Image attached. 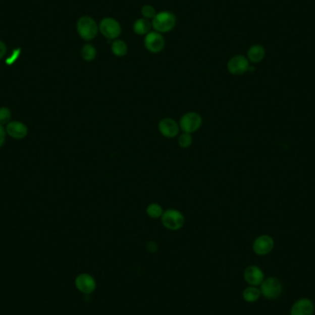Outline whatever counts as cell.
Returning a JSON list of instances; mask_svg holds the SVG:
<instances>
[{
    "label": "cell",
    "mask_w": 315,
    "mask_h": 315,
    "mask_svg": "<svg viewBox=\"0 0 315 315\" xmlns=\"http://www.w3.org/2000/svg\"><path fill=\"white\" fill-rule=\"evenodd\" d=\"M177 19L171 11H160L151 21L153 31L160 33H168L172 32L176 26Z\"/></svg>",
    "instance_id": "obj_1"
},
{
    "label": "cell",
    "mask_w": 315,
    "mask_h": 315,
    "mask_svg": "<svg viewBox=\"0 0 315 315\" xmlns=\"http://www.w3.org/2000/svg\"><path fill=\"white\" fill-rule=\"evenodd\" d=\"M77 32L79 37L86 42L92 41L99 33V24L93 18L83 16L77 22Z\"/></svg>",
    "instance_id": "obj_2"
},
{
    "label": "cell",
    "mask_w": 315,
    "mask_h": 315,
    "mask_svg": "<svg viewBox=\"0 0 315 315\" xmlns=\"http://www.w3.org/2000/svg\"><path fill=\"white\" fill-rule=\"evenodd\" d=\"M161 221L164 228L169 231H176L184 226L185 218L181 211L175 208H168L164 210Z\"/></svg>",
    "instance_id": "obj_3"
},
{
    "label": "cell",
    "mask_w": 315,
    "mask_h": 315,
    "mask_svg": "<svg viewBox=\"0 0 315 315\" xmlns=\"http://www.w3.org/2000/svg\"><path fill=\"white\" fill-rule=\"evenodd\" d=\"M99 32L105 39L112 42L121 35V24L116 19L112 17H106L99 23Z\"/></svg>",
    "instance_id": "obj_4"
},
{
    "label": "cell",
    "mask_w": 315,
    "mask_h": 315,
    "mask_svg": "<svg viewBox=\"0 0 315 315\" xmlns=\"http://www.w3.org/2000/svg\"><path fill=\"white\" fill-rule=\"evenodd\" d=\"M260 290L262 297L268 299H276L282 294L283 285L279 279L275 277H269L264 279L260 285Z\"/></svg>",
    "instance_id": "obj_5"
},
{
    "label": "cell",
    "mask_w": 315,
    "mask_h": 315,
    "mask_svg": "<svg viewBox=\"0 0 315 315\" xmlns=\"http://www.w3.org/2000/svg\"><path fill=\"white\" fill-rule=\"evenodd\" d=\"M203 125V118L196 112H188L185 113L184 116L181 117L179 126L180 129L184 133L193 134L198 131Z\"/></svg>",
    "instance_id": "obj_6"
},
{
    "label": "cell",
    "mask_w": 315,
    "mask_h": 315,
    "mask_svg": "<svg viewBox=\"0 0 315 315\" xmlns=\"http://www.w3.org/2000/svg\"><path fill=\"white\" fill-rule=\"evenodd\" d=\"M144 45L151 54H159L165 47V38L162 33L151 31L144 38Z\"/></svg>",
    "instance_id": "obj_7"
},
{
    "label": "cell",
    "mask_w": 315,
    "mask_h": 315,
    "mask_svg": "<svg viewBox=\"0 0 315 315\" xmlns=\"http://www.w3.org/2000/svg\"><path fill=\"white\" fill-rule=\"evenodd\" d=\"M250 67V62L246 57L242 55H237L232 58L227 63V69L229 73L234 76H241L248 72Z\"/></svg>",
    "instance_id": "obj_8"
},
{
    "label": "cell",
    "mask_w": 315,
    "mask_h": 315,
    "mask_svg": "<svg viewBox=\"0 0 315 315\" xmlns=\"http://www.w3.org/2000/svg\"><path fill=\"white\" fill-rule=\"evenodd\" d=\"M75 286L79 292L89 295L93 293L97 288V282L90 274L81 273L75 279Z\"/></svg>",
    "instance_id": "obj_9"
},
{
    "label": "cell",
    "mask_w": 315,
    "mask_h": 315,
    "mask_svg": "<svg viewBox=\"0 0 315 315\" xmlns=\"http://www.w3.org/2000/svg\"><path fill=\"white\" fill-rule=\"evenodd\" d=\"M158 129L161 135L165 138H174L178 137L180 132L179 123L173 118H163L158 124Z\"/></svg>",
    "instance_id": "obj_10"
},
{
    "label": "cell",
    "mask_w": 315,
    "mask_h": 315,
    "mask_svg": "<svg viewBox=\"0 0 315 315\" xmlns=\"http://www.w3.org/2000/svg\"><path fill=\"white\" fill-rule=\"evenodd\" d=\"M274 246L275 242L272 237L269 235H261L254 240L252 243V250L255 254L262 256L272 252Z\"/></svg>",
    "instance_id": "obj_11"
},
{
    "label": "cell",
    "mask_w": 315,
    "mask_h": 315,
    "mask_svg": "<svg viewBox=\"0 0 315 315\" xmlns=\"http://www.w3.org/2000/svg\"><path fill=\"white\" fill-rule=\"evenodd\" d=\"M314 311V303L308 298L297 299L290 308V315H313Z\"/></svg>",
    "instance_id": "obj_12"
},
{
    "label": "cell",
    "mask_w": 315,
    "mask_h": 315,
    "mask_svg": "<svg viewBox=\"0 0 315 315\" xmlns=\"http://www.w3.org/2000/svg\"><path fill=\"white\" fill-rule=\"evenodd\" d=\"M243 279L249 286L259 287L265 278V273L257 266H249L243 272Z\"/></svg>",
    "instance_id": "obj_13"
},
{
    "label": "cell",
    "mask_w": 315,
    "mask_h": 315,
    "mask_svg": "<svg viewBox=\"0 0 315 315\" xmlns=\"http://www.w3.org/2000/svg\"><path fill=\"white\" fill-rule=\"evenodd\" d=\"M6 132L12 138L22 139L28 135V127L21 122L11 121L7 125Z\"/></svg>",
    "instance_id": "obj_14"
},
{
    "label": "cell",
    "mask_w": 315,
    "mask_h": 315,
    "mask_svg": "<svg viewBox=\"0 0 315 315\" xmlns=\"http://www.w3.org/2000/svg\"><path fill=\"white\" fill-rule=\"evenodd\" d=\"M246 58L251 63H260L266 58V48L261 44H253L248 49Z\"/></svg>",
    "instance_id": "obj_15"
},
{
    "label": "cell",
    "mask_w": 315,
    "mask_h": 315,
    "mask_svg": "<svg viewBox=\"0 0 315 315\" xmlns=\"http://www.w3.org/2000/svg\"><path fill=\"white\" fill-rule=\"evenodd\" d=\"M151 30H152L151 21L144 18L137 19L133 24V31L139 36H146L148 32H151Z\"/></svg>",
    "instance_id": "obj_16"
},
{
    "label": "cell",
    "mask_w": 315,
    "mask_h": 315,
    "mask_svg": "<svg viewBox=\"0 0 315 315\" xmlns=\"http://www.w3.org/2000/svg\"><path fill=\"white\" fill-rule=\"evenodd\" d=\"M111 51L117 58H124L128 52V45L124 40L118 38L111 42Z\"/></svg>",
    "instance_id": "obj_17"
},
{
    "label": "cell",
    "mask_w": 315,
    "mask_h": 315,
    "mask_svg": "<svg viewBox=\"0 0 315 315\" xmlns=\"http://www.w3.org/2000/svg\"><path fill=\"white\" fill-rule=\"evenodd\" d=\"M261 296H262L261 290L258 287L254 286H249L242 291V299L248 303L256 302Z\"/></svg>",
    "instance_id": "obj_18"
},
{
    "label": "cell",
    "mask_w": 315,
    "mask_h": 315,
    "mask_svg": "<svg viewBox=\"0 0 315 315\" xmlns=\"http://www.w3.org/2000/svg\"><path fill=\"white\" fill-rule=\"evenodd\" d=\"M80 55H81V58L83 60L87 61V62H91L94 60L95 58H97V49L93 44L86 43L81 48Z\"/></svg>",
    "instance_id": "obj_19"
},
{
    "label": "cell",
    "mask_w": 315,
    "mask_h": 315,
    "mask_svg": "<svg viewBox=\"0 0 315 315\" xmlns=\"http://www.w3.org/2000/svg\"><path fill=\"white\" fill-rule=\"evenodd\" d=\"M163 212H164V209L163 206L158 203H150L149 205H147V208H146L147 217L152 220L161 219L163 217Z\"/></svg>",
    "instance_id": "obj_20"
},
{
    "label": "cell",
    "mask_w": 315,
    "mask_h": 315,
    "mask_svg": "<svg viewBox=\"0 0 315 315\" xmlns=\"http://www.w3.org/2000/svg\"><path fill=\"white\" fill-rule=\"evenodd\" d=\"M193 142H194V138H193L192 134L183 132L181 135L178 136L179 147H182V148H188L193 145Z\"/></svg>",
    "instance_id": "obj_21"
},
{
    "label": "cell",
    "mask_w": 315,
    "mask_h": 315,
    "mask_svg": "<svg viewBox=\"0 0 315 315\" xmlns=\"http://www.w3.org/2000/svg\"><path fill=\"white\" fill-rule=\"evenodd\" d=\"M140 13H141L142 18L152 21L153 18L156 16V14H157V11L153 6L147 5H147L142 6Z\"/></svg>",
    "instance_id": "obj_22"
},
{
    "label": "cell",
    "mask_w": 315,
    "mask_h": 315,
    "mask_svg": "<svg viewBox=\"0 0 315 315\" xmlns=\"http://www.w3.org/2000/svg\"><path fill=\"white\" fill-rule=\"evenodd\" d=\"M11 119V112L9 108L2 107L0 108V125H8Z\"/></svg>",
    "instance_id": "obj_23"
},
{
    "label": "cell",
    "mask_w": 315,
    "mask_h": 315,
    "mask_svg": "<svg viewBox=\"0 0 315 315\" xmlns=\"http://www.w3.org/2000/svg\"><path fill=\"white\" fill-rule=\"evenodd\" d=\"M20 54H21V49H17V50H15L14 52H12V56H11L10 58L6 60V64L9 65V66H11L12 64L15 63V61H16L18 58L20 57Z\"/></svg>",
    "instance_id": "obj_24"
},
{
    "label": "cell",
    "mask_w": 315,
    "mask_h": 315,
    "mask_svg": "<svg viewBox=\"0 0 315 315\" xmlns=\"http://www.w3.org/2000/svg\"><path fill=\"white\" fill-rule=\"evenodd\" d=\"M6 128L3 127V126L0 125V147H2L4 145L6 140Z\"/></svg>",
    "instance_id": "obj_25"
},
{
    "label": "cell",
    "mask_w": 315,
    "mask_h": 315,
    "mask_svg": "<svg viewBox=\"0 0 315 315\" xmlns=\"http://www.w3.org/2000/svg\"><path fill=\"white\" fill-rule=\"evenodd\" d=\"M147 249L148 252H156L158 251L157 243L155 242H149L147 244Z\"/></svg>",
    "instance_id": "obj_26"
},
{
    "label": "cell",
    "mask_w": 315,
    "mask_h": 315,
    "mask_svg": "<svg viewBox=\"0 0 315 315\" xmlns=\"http://www.w3.org/2000/svg\"><path fill=\"white\" fill-rule=\"evenodd\" d=\"M6 52H7L6 44L2 41H0V59L5 57Z\"/></svg>",
    "instance_id": "obj_27"
}]
</instances>
